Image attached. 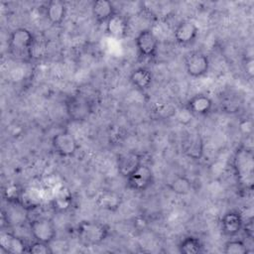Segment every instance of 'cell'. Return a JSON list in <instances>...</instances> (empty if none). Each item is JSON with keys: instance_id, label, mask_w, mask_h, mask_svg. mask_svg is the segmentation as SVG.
I'll use <instances>...</instances> for the list:
<instances>
[{"instance_id": "6da1fadb", "label": "cell", "mask_w": 254, "mask_h": 254, "mask_svg": "<svg viewBox=\"0 0 254 254\" xmlns=\"http://www.w3.org/2000/svg\"><path fill=\"white\" fill-rule=\"evenodd\" d=\"M233 170L237 184L246 190H251L254 182V157L251 149L240 147L233 157Z\"/></svg>"}, {"instance_id": "7a4b0ae2", "label": "cell", "mask_w": 254, "mask_h": 254, "mask_svg": "<svg viewBox=\"0 0 254 254\" xmlns=\"http://www.w3.org/2000/svg\"><path fill=\"white\" fill-rule=\"evenodd\" d=\"M109 226L98 221L83 220L76 227L78 239L87 246H96L101 244L109 235Z\"/></svg>"}, {"instance_id": "3957f363", "label": "cell", "mask_w": 254, "mask_h": 254, "mask_svg": "<svg viewBox=\"0 0 254 254\" xmlns=\"http://www.w3.org/2000/svg\"><path fill=\"white\" fill-rule=\"evenodd\" d=\"M35 44L33 33L26 28L13 30L8 38V48L10 54L17 59L31 57L32 48Z\"/></svg>"}, {"instance_id": "277c9868", "label": "cell", "mask_w": 254, "mask_h": 254, "mask_svg": "<svg viewBox=\"0 0 254 254\" xmlns=\"http://www.w3.org/2000/svg\"><path fill=\"white\" fill-rule=\"evenodd\" d=\"M64 107L68 118L73 122L84 121L92 113V103L80 93L67 96L64 101Z\"/></svg>"}, {"instance_id": "5b68a950", "label": "cell", "mask_w": 254, "mask_h": 254, "mask_svg": "<svg viewBox=\"0 0 254 254\" xmlns=\"http://www.w3.org/2000/svg\"><path fill=\"white\" fill-rule=\"evenodd\" d=\"M30 232L34 240L51 244L56 236L57 229L53 219L49 217H37L30 221Z\"/></svg>"}, {"instance_id": "8992f818", "label": "cell", "mask_w": 254, "mask_h": 254, "mask_svg": "<svg viewBox=\"0 0 254 254\" xmlns=\"http://www.w3.org/2000/svg\"><path fill=\"white\" fill-rule=\"evenodd\" d=\"M128 189L136 192L147 190L154 183V174L152 169L142 163L128 178H126Z\"/></svg>"}, {"instance_id": "52a82bcc", "label": "cell", "mask_w": 254, "mask_h": 254, "mask_svg": "<svg viewBox=\"0 0 254 254\" xmlns=\"http://www.w3.org/2000/svg\"><path fill=\"white\" fill-rule=\"evenodd\" d=\"M52 146L55 152L63 158L72 157L78 150V143L74 136L68 131H62L52 139Z\"/></svg>"}, {"instance_id": "ba28073f", "label": "cell", "mask_w": 254, "mask_h": 254, "mask_svg": "<svg viewBox=\"0 0 254 254\" xmlns=\"http://www.w3.org/2000/svg\"><path fill=\"white\" fill-rule=\"evenodd\" d=\"M135 45L138 53L145 59L156 56L158 50V39L150 29H144L135 38Z\"/></svg>"}, {"instance_id": "9c48e42d", "label": "cell", "mask_w": 254, "mask_h": 254, "mask_svg": "<svg viewBox=\"0 0 254 254\" xmlns=\"http://www.w3.org/2000/svg\"><path fill=\"white\" fill-rule=\"evenodd\" d=\"M186 71L191 77H201L208 72L209 60L208 58L199 52H193L190 54L186 59Z\"/></svg>"}, {"instance_id": "30bf717a", "label": "cell", "mask_w": 254, "mask_h": 254, "mask_svg": "<svg viewBox=\"0 0 254 254\" xmlns=\"http://www.w3.org/2000/svg\"><path fill=\"white\" fill-rule=\"evenodd\" d=\"M142 156L135 151H129L120 155L117 159V171L123 178H128L141 164Z\"/></svg>"}, {"instance_id": "8fae6325", "label": "cell", "mask_w": 254, "mask_h": 254, "mask_svg": "<svg viewBox=\"0 0 254 254\" xmlns=\"http://www.w3.org/2000/svg\"><path fill=\"white\" fill-rule=\"evenodd\" d=\"M198 35L197 26L191 21H183L176 27L174 31V38L177 44L181 46H188L194 42Z\"/></svg>"}, {"instance_id": "7c38bea8", "label": "cell", "mask_w": 254, "mask_h": 254, "mask_svg": "<svg viewBox=\"0 0 254 254\" xmlns=\"http://www.w3.org/2000/svg\"><path fill=\"white\" fill-rule=\"evenodd\" d=\"M221 231L226 236H235L237 235L244 226V221L242 214L237 210H230L226 212L220 221Z\"/></svg>"}, {"instance_id": "4fadbf2b", "label": "cell", "mask_w": 254, "mask_h": 254, "mask_svg": "<svg viewBox=\"0 0 254 254\" xmlns=\"http://www.w3.org/2000/svg\"><path fill=\"white\" fill-rule=\"evenodd\" d=\"M105 31L113 38H125L129 32V22L124 15L116 12L105 23Z\"/></svg>"}, {"instance_id": "5bb4252c", "label": "cell", "mask_w": 254, "mask_h": 254, "mask_svg": "<svg viewBox=\"0 0 254 254\" xmlns=\"http://www.w3.org/2000/svg\"><path fill=\"white\" fill-rule=\"evenodd\" d=\"M185 106L192 115L203 116L210 112L213 103L210 97L203 93H198L190 97Z\"/></svg>"}, {"instance_id": "9a60e30c", "label": "cell", "mask_w": 254, "mask_h": 254, "mask_svg": "<svg viewBox=\"0 0 254 254\" xmlns=\"http://www.w3.org/2000/svg\"><path fill=\"white\" fill-rule=\"evenodd\" d=\"M0 247L6 253L19 254L28 251V245L19 236L10 233L3 232L0 237Z\"/></svg>"}, {"instance_id": "2e32d148", "label": "cell", "mask_w": 254, "mask_h": 254, "mask_svg": "<svg viewBox=\"0 0 254 254\" xmlns=\"http://www.w3.org/2000/svg\"><path fill=\"white\" fill-rule=\"evenodd\" d=\"M92 16L96 23L105 24L117 11L113 3L108 0H96L91 6Z\"/></svg>"}, {"instance_id": "e0dca14e", "label": "cell", "mask_w": 254, "mask_h": 254, "mask_svg": "<svg viewBox=\"0 0 254 254\" xmlns=\"http://www.w3.org/2000/svg\"><path fill=\"white\" fill-rule=\"evenodd\" d=\"M46 16L55 26L61 25L66 16V5L61 0H52L46 6Z\"/></svg>"}, {"instance_id": "ac0fdd59", "label": "cell", "mask_w": 254, "mask_h": 254, "mask_svg": "<svg viewBox=\"0 0 254 254\" xmlns=\"http://www.w3.org/2000/svg\"><path fill=\"white\" fill-rule=\"evenodd\" d=\"M129 80L137 89L144 91L151 86L153 82V74L150 69L140 66L131 72Z\"/></svg>"}, {"instance_id": "d6986e66", "label": "cell", "mask_w": 254, "mask_h": 254, "mask_svg": "<svg viewBox=\"0 0 254 254\" xmlns=\"http://www.w3.org/2000/svg\"><path fill=\"white\" fill-rule=\"evenodd\" d=\"M178 249L182 254H199L204 251V246L198 237L190 235L181 240Z\"/></svg>"}, {"instance_id": "ffe728a7", "label": "cell", "mask_w": 254, "mask_h": 254, "mask_svg": "<svg viewBox=\"0 0 254 254\" xmlns=\"http://www.w3.org/2000/svg\"><path fill=\"white\" fill-rule=\"evenodd\" d=\"M186 153L193 160H199L201 158L203 153V143L199 134L190 136L186 146Z\"/></svg>"}, {"instance_id": "44dd1931", "label": "cell", "mask_w": 254, "mask_h": 254, "mask_svg": "<svg viewBox=\"0 0 254 254\" xmlns=\"http://www.w3.org/2000/svg\"><path fill=\"white\" fill-rule=\"evenodd\" d=\"M100 207L108 210H116L121 203V196L110 191L102 192L99 196Z\"/></svg>"}, {"instance_id": "7402d4cb", "label": "cell", "mask_w": 254, "mask_h": 254, "mask_svg": "<svg viewBox=\"0 0 254 254\" xmlns=\"http://www.w3.org/2000/svg\"><path fill=\"white\" fill-rule=\"evenodd\" d=\"M169 188L171 190L177 194H187L191 190V183L186 177H177L170 184Z\"/></svg>"}, {"instance_id": "603a6c76", "label": "cell", "mask_w": 254, "mask_h": 254, "mask_svg": "<svg viewBox=\"0 0 254 254\" xmlns=\"http://www.w3.org/2000/svg\"><path fill=\"white\" fill-rule=\"evenodd\" d=\"M223 252L226 254H246L248 253V247L242 240L231 239L225 242Z\"/></svg>"}, {"instance_id": "cb8c5ba5", "label": "cell", "mask_w": 254, "mask_h": 254, "mask_svg": "<svg viewBox=\"0 0 254 254\" xmlns=\"http://www.w3.org/2000/svg\"><path fill=\"white\" fill-rule=\"evenodd\" d=\"M27 252L32 254H52L53 253L50 244L40 242L37 240H34L31 244L28 245Z\"/></svg>"}, {"instance_id": "d4e9b609", "label": "cell", "mask_w": 254, "mask_h": 254, "mask_svg": "<svg viewBox=\"0 0 254 254\" xmlns=\"http://www.w3.org/2000/svg\"><path fill=\"white\" fill-rule=\"evenodd\" d=\"M245 69H246V73L249 75L250 78H252L253 76V73H254V67H253V59L252 58H249V59H246V66H245Z\"/></svg>"}]
</instances>
